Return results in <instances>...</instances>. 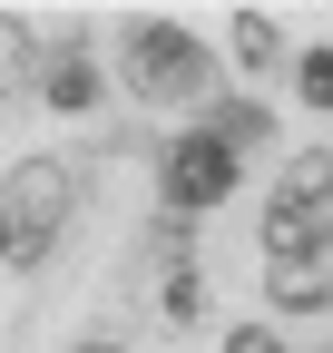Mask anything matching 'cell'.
Returning <instances> with one entry per match:
<instances>
[{
	"instance_id": "cell-4",
	"label": "cell",
	"mask_w": 333,
	"mask_h": 353,
	"mask_svg": "<svg viewBox=\"0 0 333 353\" xmlns=\"http://www.w3.org/2000/svg\"><path fill=\"white\" fill-rule=\"evenodd\" d=\"M39 99H50V108H89V99H98V59H89V39L50 50V69H39Z\"/></svg>"
},
{
	"instance_id": "cell-12",
	"label": "cell",
	"mask_w": 333,
	"mask_h": 353,
	"mask_svg": "<svg viewBox=\"0 0 333 353\" xmlns=\"http://www.w3.org/2000/svg\"><path fill=\"white\" fill-rule=\"evenodd\" d=\"M226 353H284V343H275L265 324H235V334H226Z\"/></svg>"
},
{
	"instance_id": "cell-3",
	"label": "cell",
	"mask_w": 333,
	"mask_h": 353,
	"mask_svg": "<svg viewBox=\"0 0 333 353\" xmlns=\"http://www.w3.org/2000/svg\"><path fill=\"white\" fill-rule=\"evenodd\" d=\"M235 176H245V157L226 148V138H166V216H206L216 196H235Z\"/></svg>"
},
{
	"instance_id": "cell-6",
	"label": "cell",
	"mask_w": 333,
	"mask_h": 353,
	"mask_svg": "<svg viewBox=\"0 0 333 353\" xmlns=\"http://www.w3.org/2000/svg\"><path fill=\"white\" fill-rule=\"evenodd\" d=\"M275 206H284V216H323V206H333V157H294L284 187H275Z\"/></svg>"
},
{
	"instance_id": "cell-10",
	"label": "cell",
	"mask_w": 333,
	"mask_h": 353,
	"mask_svg": "<svg viewBox=\"0 0 333 353\" xmlns=\"http://www.w3.org/2000/svg\"><path fill=\"white\" fill-rule=\"evenodd\" d=\"M294 88H304L314 108H333V50H304V59H294Z\"/></svg>"
},
{
	"instance_id": "cell-2",
	"label": "cell",
	"mask_w": 333,
	"mask_h": 353,
	"mask_svg": "<svg viewBox=\"0 0 333 353\" xmlns=\"http://www.w3.org/2000/svg\"><path fill=\"white\" fill-rule=\"evenodd\" d=\"M59 216H69V167L59 157H20L10 187H0V255H10V265H39L50 236H59Z\"/></svg>"
},
{
	"instance_id": "cell-1",
	"label": "cell",
	"mask_w": 333,
	"mask_h": 353,
	"mask_svg": "<svg viewBox=\"0 0 333 353\" xmlns=\"http://www.w3.org/2000/svg\"><path fill=\"white\" fill-rule=\"evenodd\" d=\"M206 79H216V59L196 50V30H177V20H128V88H138V99L186 108V99H206Z\"/></svg>"
},
{
	"instance_id": "cell-5",
	"label": "cell",
	"mask_w": 333,
	"mask_h": 353,
	"mask_svg": "<svg viewBox=\"0 0 333 353\" xmlns=\"http://www.w3.org/2000/svg\"><path fill=\"white\" fill-rule=\"evenodd\" d=\"M275 304H284V314H323V304H333V255L275 265Z\"/></svg>"
},
{
	"instance_id": "cell-8",
	"label": "cell",
	"mask_w": 333,
	"mask_h": 353,
	"mask_svg": "<svg viewBox=\"0 0 333 353\" xmlns=\"http://www.w3.org/2000/svg\"><path fill=\"white\" fill-rule=\"evenodd\" d=\"M157 304H166V324H196V304H206L196 294V265H186V226H177V245H166V294Z\"/></svg>"
},
{
	"instance_id": "cell-9",
	"label": "cell",
	"mask_w": 333,
	"mask_h": 353,
	"mask_svg": "<svg viewBox=\"0 0 333 353\" xmlns=\"http://www.w3.org/2000/svg\"><path fill=\"white\" fill-rule=\"evenodd\" d=\"M235 59H245V69H275V59H284V39H275L265 10H235Z\"/></svg>"
},
{
	"instance_id": "cell-7",
	"label": "cell",
	"mask_w": 333,
	"mask_h": 353,
	"mask_svg": "<svg viewBox=\"0 0 333 353\" xmlns=\"http://www.w3.org/2000/svg\"><path fill=\"white\" fill-rule=\"evenodd\" d=\"M206 138H226V148L245 157V148H265V138H275V108H255V99H226V108H206Z\"/></svg>"
},
{
	"instance_id": "cell-11",
	"label": "cell",
	"mask_w": 333,
	"mask_h": 353,
	"mask_svg": "<svg viewBox=\"0 0 333 353\" xmlns=\"http://www.w3.org/2000/svg\"><path fill=\"white\" fill-rule=\"evenodd\" d=\"M20 88H30V39L0 30V99H20Z\"/></svg>"
},
{
	"instance_id": "cell-13",
	"label": "cell",
	"mask_w": 333,
	"mask_h": 353,
	"mask_svg": "<svg viewBox=\"0 0 333 353\" xmlns=\"http://www.w3.org/2000/svg\"><path fill=\"white\" fill-rule=\"evenodd\" d=\"M78 353H118V343H78Z\"/></svg>"
}]
</instances>
